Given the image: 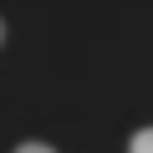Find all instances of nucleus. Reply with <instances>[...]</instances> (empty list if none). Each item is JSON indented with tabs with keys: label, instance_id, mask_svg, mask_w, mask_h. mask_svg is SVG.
<instances>
[{
	"label": "nucleus",
	"instance_id": "3",
	"mask_svg": "<svg viewBox=\"0 0 153 153\" xmlns=\"http://www.w3.org/2000/svg\"><path fill=\"white\" fill-rule=\"evenodd\" d=\"M0 41H5V26H0Z\"/></svg>",
	"mask_w": 153,
	"mask_h": 153
},
{
	"label": "nucleus",
	"instance_id": "1",
	"mask_svg": "<svg viewBox=\"0 0 153 153\" xmlns=\"http://www.w3.org/2000/svg\"><path fill=\"white\" fill-rule=\"evenodd\" d=\"M128 153H153V128H138L128 138Z\"/></svg>",
	"mask_w": 153,
	"mask_h": 153
},
{
	"label": "nucleus",
	"instance_id": "2",
	"mask_svg": "<svg viewBox=\"0 0 153 153\" xmlns=\"http://www.w3.org/2000/svg\"><path fill=\"white\" fill-rule=\"evenodd\" d=\"M16 153H56V148H46V143H21Z\"/></svg>",
	"mask_w": 153,
	"mask_h": 153
}]
</instances>
